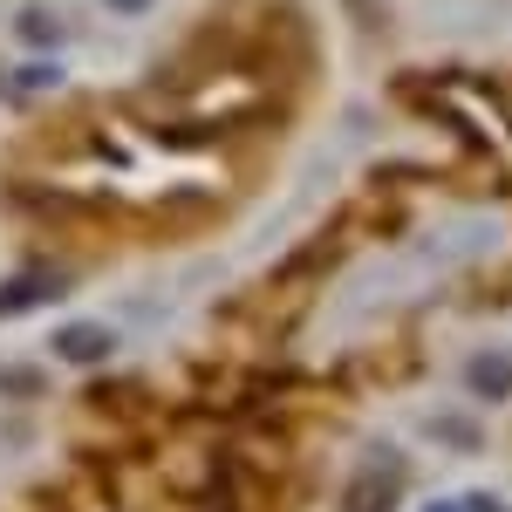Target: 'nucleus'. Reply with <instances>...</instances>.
Masks as SVG:
<instances>
[{
  "label": "nucleus",
  "instance_id": "obj_1",
  "mask_svg": "<svg viewBox=\"0 0 512 512\" xmlns=\"http://www.w3.org/2000/svg\"><path fill=\"white\" fill-rule=\"evenodd\" d=\"M48 294H62V280H55V274H14L7 287H0V321L14 315V308H35V301H48Z\"/></svg>",
  "mask_w": 512,
  "mask_h": 512
},
{
  "label": "nucleus",
  "instance_id": "obj_4",
  "mask_svg": "<svg viewBox=\"0 0 512 512\" xmlns=\"http://www.w3.org/2000/svg\"><path fill=\"white\" fill-rule=\"evenodd\" d=\"M465 376H472L478 396H512V355H478Z\"/></svg>",
  "mask_w": 512,
  "mask_h": 512
},
{
  "label": "nucleus",
  "instance_id": "obj_5",
  "mask_svg": "<svg viewBox=\"0 0 512 512\" xmlns=\"http://www.w3.org/2000/svg\"><path fill=\"white\" fill-rule=\"evenodd\" d=\"M7 89H21V96H28V89H55V69H21Z\"/></svg>",
  "mask_w": 512,
  "mask_h": 512
},
{
  "label": "nucleus",
  "instance_id": "obj_6",
  "mask_svg": "<svg viewBox=\"0 0 512 512\" xmlns=\"http://www.w3.org/2000/svg\"><path fill=\"white\" fill-rule=\"evenodd\" d=\"M103 7H110V14H144L151 0H103Z\"/></svg>",
  "mask_w": 512,
  "mask_h": 512
},
{
  "label": "nucleus",
  "instance_id": "obj_2",
  "mask_svg": "<svg viewBox=\"0 0 512 512\" xmlns=\"http://www.w3.org/2000/svg\"><path fill=\"white\" fill-rule=\"evenodd\" d=\"M55 349L69 355V362H103V355L117 349V335H110V328H62Z\"/></svg>",
  "mask_w": 512,
  "mask_h": 512
},
{
  "label": "nucleus",
  "instance_id": "obj_3",
  "mask_svg": "<svg viewBox=\"0 0 512 512\" xmlns=\"http://www.w3.org/2000/svg\"><path fill=\"white\" fill-rule=\"evenodd\" d=\"M14 35L28 41V48H62V21H55L41 0H28V7L14 14Z\"/></svg>",
  "mask_w": 512,
  "mask_h": 512
}]
</instances>
